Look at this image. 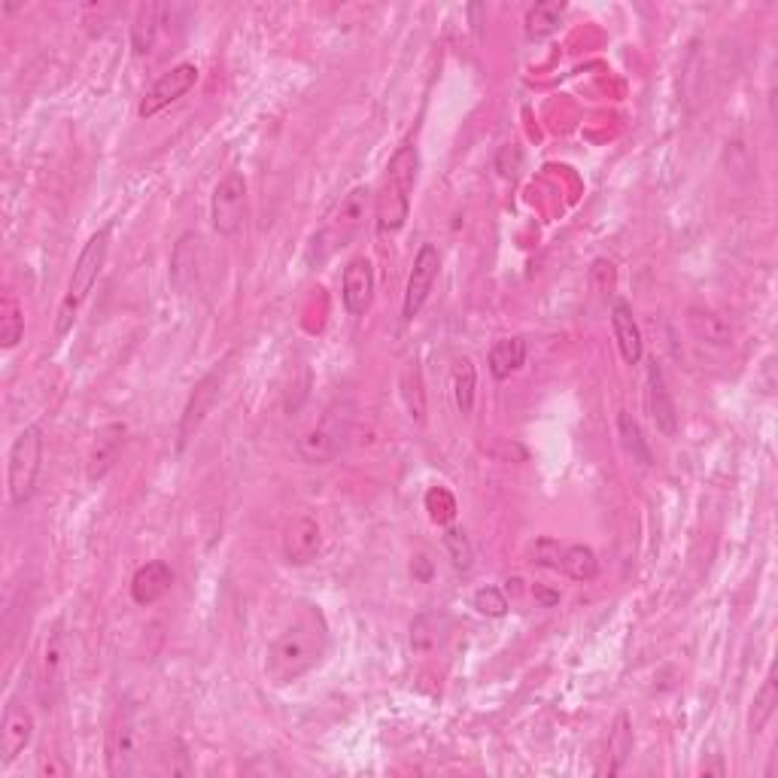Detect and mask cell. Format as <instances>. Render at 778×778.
<instances>
[{
	"instance_id": "603a6c76",
	"label": "cell",
	"mask_w": 778,
	"mask_h": 778,
	"mask_svg": "<svg viewBox=\"0 0 778 778\" xmlns=\"http://www.w3.org/2000/svg\"><path fill=\"white\" fill-rule=\"evenodd\" d=\"M563 15H566V3H563V0H542V3H535V7H529L527 19H523L529 40L551 37V34L559 28Z\"/></svg>"
},
{
	"instance_id": "44dd1931",
	"label": "cell",
	"mask_w": 778,
	"mask_h": 778,
	"mask_svg": "<svg viewBox=\"0 0 778 778\" xmlns=\"http://www.w3.org/2000/svg\"><path fill=\"white\" fill-rule=\"evenodd\" d=\"M523 359H527V341L523 338H502L486 353L490 375L496 380H508L523 365Z\"/></svg>"
},
{
	"instance_id": "e575fe53",
	"label": "cell",
	"mask_w": 778,
	"mask_h": 778,
	"mask_svg": "<svg viewBox=\"0 0 778 778\" xmlns=\"http://www.w3.org/2000/svg\"><path fill=\"white\" fill-rule=\"evenodd\" d=\"M563 547H566V544L556 542V539H539V542L529 547L532 566H542V569L559 571V563H563Z\"/></svg>"
},
{
	"instance_id": "5bb4252c",
	"label": "cell",
	"mask_w": 778,
	"mask_h": 778,
	"mask_svg": "<svg viewBox=\"0 0 778 778\" xmlns=\"http://www.w3.org/2000/svg\"><path fill=\"white\" fill-rule=\"evenodd\" d=\"M201 264H204V240L198 232H186L170 252V283H174V290L182 292V295L198 290Z\"/></svg>"
},
{
	"instance_id": "d590c367",
	"label": "cell",
	"mask_w": 778,
	"mask_h": 778,
	"mask_svg": "<svg viewBox=\"0 0 778 778\" xmlns=\"http://www.w3.org/2000/svg\"><path fill=\"white\" fill-rule=\"evenodd\" d=\"M426 508H429V517L435 520V523H450V520L457 517V502H453V496L447 493L445 486H435V490H429V496H426Z\"/></svg>"
},
{
	"instance_id": "484cf974",
	"label": "cell",
	"mask_w": 778,
	"mask_h": 778,
	"mask_svg": "<svg viewBox=\"0 0 778 778\" xmlns=\"http://www.w3.org/2000/svg\"><path fill=\"white\" fill-rule=\"evenodd\" d=\"M629 754H633V727H629V715H626V711H621V715L614 718L612 733H609V764H605V769H602V773L617 776V773L624 769L626 757H629Z\"/></svg>"
},
{
	"instance_id": "4dcf8cb0",
	"label": "cell",
	"mask_w": 778,
	"mask_h": 778,
	"mask_svg": "<svg viewBox=\"0 0 778 778\" xmlns=\"http://www.w3.org/2000/svg\"><path fill=\"white\" fill-rule=\"evenodd\" d=\"M25 334V314H22V305L15 298H3V307H0V347L13 350Z\"/></svg>"
},
{
	"instance_id": "1f68e13d",
	"label": "cell",
	"mask_w": 778,
	"mask_h": 778,
	"mask_svg": "<svg viewBox=\"0 0 778 778\" xmlns=\"http://www.w3.org/2000/svg\"><path fill=\"white\" fill-rule=\"evenodd\" d=\"M445 551H447V556H450V563H453V569H457L459 575H469V571L474 569L472 542H469V535H465L462 529H447Z\"/></svg>"
},
{
	"instance_id": "5b68a950",
	"label": "cell",
	"mask_w": 778,
	"mask_h": 778,
	"mask_svg": "<svg viewBox=\"0 0 778 778\" xmlns=\"http://www.w3.org/2000/svg\"><path fill=\"white\" fill-rule=\"evenodd\" d=\"M353 420H356V404L350 402V399H338V402L329 404L320 423L298 438V457L310 462V465L329 462L341 447L347 445Z\"/></svg>"
},
{
	"instance_id": "ba28073f",
	"label": "cell",
	"mask_w": 778,
	"mask_h": 778,
	"mask_svg": "<svg viewBox=\"0 0 778 778\" xmlns=\"http://www.w3.org/2000/svg\"><path fill=\"white\" fill-rule=\"evenodd\" d=\"M143 751V715L138 709L119 711L107 742V769L110 776H131Z\"/></svg>"
},
{
	"instance_id": "277c9868",
	"label": "cell",
	"mask_w": 778,
	"mask_h": 778,
	"mask_svg": "<svg viewBox=\"0 0 778 778\" xmlns=\"http://www.w3.org/2000/svg\"><path fill=\"white\" fill-rule=\"evenodd\" d=\"M368 186H356L350 189L334 210L326 216V223L320 225V232L314 235L310 244V262H326L329 256H334L338 250H344L353 237L359 235L362 223H365V213H368Z\"/></svg>"
},
{
	"instance_id": "9c48e42d",
	"label": "cell",
	"mask_w": 778,
	"mask_h": 778,
	"mask_svg": "<svg viewBox=\"0 0 778 778\" xmlns=\"http://www.w3.org/2000/svg\"><path fill=\"white\" fill-rule=\"evenodd\" d=\"M441 271V256L435 250V244H423L414 256L411 264V274H408V286H404V302H402V317L408 322H414L420 317V310L429 302V292L438 280Z\"/></svg>"
},
{
	"instance_id": "f1b7e54d",
	"label": "cell",
	"mask_w": 778,
	"mask_h": 778,
	"mask_svg": "<svg viewBox=\"0 0 778 778\" xmlns=\"http://www.w3.org/2000/svg\"><path fill=\"white\" fill-rule=\"evenodd\" d=\"M474 387H478V375H474V365L469 356L453 362V399L462 417H469L474 408Z\"/></svg>"
},
{
	"instance_id": "836d02e7",
	"label": "cell",
	"mask_w": 778,
	"mask_h": 778,
	"mask_svg": "<svg viewBox=\"0 0 778 778\" xmlns=\"http://www.w3.org/2000/svg\"><path fill=\"white\" fill-rule=\"evenodd\" d=\"M404 396H408L411 417L423 423V417H426V396H423V384H420L417 362H411V365L404 368Z\"/></svg>"
},
{
	"instance_id": "d4e9b609",
	"label": "cell",
	"mask_w": 778,
	"mask_h": 778,
	"mask_svg": "<svg viewBox=\"0 0 778 778\" xmlns=\"http://www.w3.org/2000/svg\"><path fill=\"white\" fill-rule=\"evenodd\" d=\"M559 571L571 578V581H593L599 571V559L593 554V547L587 544H566L563 547V563H559Z\"/></svg>"
},
{
	"instance_id": "9a60e30c",
	"label": "cell",
	"mask_w": 778,
	"mask_h": 778,
	"mask_svg": "<svg viewBox=\"0 0 778 778\" xmlns=\"http://www.w3.org/2000/svg\"><path fill=\"white\" fill-rule=\"evenodd\" d=\"M341 298H344V310L350 317H365L368 307L375 302V268L372 259L356 256L350 259L341 278Z\"/></svg>"
},
{
	"instance_id": "2e32d148",
	"label": "cell",
	"mask_w": 778,
	"mask_h": 778,
	"mask_svg": "<svg viewBox=\"0 0 778 778\" xmlns=\"http://www.w3.org/2000/svg\"><path fill=\"white\" fill-rule=\"evenodd\" d=\"M126 423H107L104 429H97L95 441L89 447V457H85V478H89L92 484L104 481V478L113 472L116 459H119L122 447H126Z\"/></svg>"
},
{
	"instance_id": "4316f807",
	"label": "cell",
	"mask_w": 778,
	"mask_h": 778,
	"mask_svg": "<svg viewBox=\"0 0 778 778\" xmlns=\"http://www.w3.org/2000/svg\"><path fill=\"white\" fill-rule=\"evenodd\" d=\"M778 706V691H776V672H769L766 681L761 684V691L754 694V706H751V718H748V730L751 736H761L766 730V723L773 721Z\"/></svg>"
},
{
	"instance_id": "30bf717a",
	"label": "cell",
	"mask_w": 778,
	"mask_h": 778,
	"mask_svg": "<svg viewBox=\"0 0 778 778\" xmlns=\"http://www.w3.org/2000/svg\"><path fill=\"white\" fill-rule=\"evenodd\" d=\"M194 83H198V68H194V64L182 61L177 68H170L146 89V95H143L138 107V116L140 119H153V116H158L165 107H170V104H177L180 97L189 95Z\"/></svg>"
},
{
	"instance_id": "d6a6232c",
	"label": "cell",
	"mask_w": 778,
	"mask_h": 778,
	"mask_svg": "<svg viewBox=\"0 0 778 778\" xmlns=\"http://www.w3.org/2000/svg\"><path fill=\"white\" fill-rule=\"evenodd\" d=\"M472 605L484 614V617H505V614H508V597H505V590L493 587V584L474 590Z\"/></svg>"
},
{
	"instance_id": "83f0119b",
	"label": "cell",
	"mask_w": 778,
	"mask_h": 778,
	"mask_svg": "<svg viewBox=\"0 0 778 778\" xmlns=\"http://www.w3.org/2000/svg\"><path fill=\"white\" fill-rule=\"evenodd\" d=\"M617 435H621V445H624L626 453L633 457V462L651 465V447L645 441V432H641L639 420L633 417V414H626V411H621V414H617Z\"/></svg>"
},
{
	"instance_id": "ac0fdd59",
	"label": "cell",
	"mask_w": 778,
	"mask_h": 778,
	"mask_svg": "<svg viewBox=\"0 0 778 778\" xmlns=\"http://www.w3.org/2000/svg\"><path fill=\"white\" fill-rule=\"evenodd\" d=\"M648 402H651L653 423H657L660 435L672 438L679 432V411H675V402H672V392L667 387V377H663L660 362L648 365Z\"/></svg>"
},
{
	"instance_id": "52a82bcc",
	"label": "cell",
	"mask_w": 778,
	"mask_h": 778,
	"mask_svg": "<svg viewBox=\"0 0 778 778\" xmlns=\"http://www.w3.org/2000/svg\"><path fill=\"white\" fill-rule=\"evenodd\" d=\"M210 223L220 237H237L247 223V180L240 170H228L210 198Z\"/></svg>"
},
{
	"instance_id": "e0dca14e",
	"label": "cell",
	"mask_w": 778,
	"mask_h": 778,
	"mask_svg": "<svg viewBox=\"0 0 778 778\" xmlns=\"http://www.w3.org/2000/svg\"><path fill=\"white\" fill-rule=\"evenodd\" d=\"M320 544L322 535L314 517H295V520H290L286 532H283V556H286L290 566H307L310 559H317Z\"/></svg>"
},
{
	"instance_id": "8fae6325",
	"label": "cell",
	"mask_w": 778,
	"mask_h": 778,
	"mask_svg": "<svg viewBox=\"0 0 778 778\" xmlns=\"http://www.w3.org/2000/svg\"><path fill=\"white\" fill-rule=\"evenodd\" d=\"M64 667H68V636H64V624L58 621L52 626V633L46 636L40 653V681H37V691H40L43 709H52L56 706L58 694H61V681H64Z\"/></svg>"
},
{
	"instance_id": "4fadbf2b",
	"label": "cell",
	"mask_w": 778,
	"mask_h": 778,
	"mask_svg": "<svg viewBox=\"0 0 778 778\" xmlns=\"http://www.w3.org/2000/svg\"><path fill=\"white\" fill-rule=\"evenodd\" d=\"M31 736H34V715L22 699H10L3 709V723H0V766H13L19 761V754L28 748Z\"/></svg>"
},
{
	"instance_id": "3957f363",
	"label": "cell",
	"mask_w": 778,
	"mask_h": 778,
	"mask_svg": "<svg viewBox=\"0 0 778 778\" xmlns=\"http://www.w3.org/2000/svg\"><path fill=\"white\" fill-rule=\"evenodd\" d=\"M110 232H113L110 223L101 225L95 235L89 237V244H85L83 252H80V259H76V264H73L68 290H64V295H61V302H58V310H56L58 341L73 329V322H76V317H80V310H83L89 292H92V286H95L97 278H101V271H104L107 252H110Z\"/></svg>"
},
{
	"instance_id": "6da1fadb",
	"label": "cell",
	"mask_w": 778,
	"mask_h": 778,
	"mask_svg": "<svg viewBox=\"0 0 778 778\" xmlns=\"http://www.w3.org/2000/svg\"><path fill=\"white\" fill-rule=\"evenodd\" d=\"M329 653V624L317 605H305L283 626L264 657V679L274 687H286L320 667Z\"/></svg>"
},
{
	"instance_id": "d6986e66",
	"label": "cell",
	"mask_w": 778,
	"mask_h": 778,
	"mask_svg": "<svg viewBox=\"0 0 778 778\" xmlns=\"http://www.w3.org/2000/svg\"><path fill=\"white\" fill-rule=\"evenodd\" d=\"M170 584H174L170 566H167L165 559H153V563H146V566H140L134 571V578H131V599L138 605H143V609H150L158 599L170 593Z\"/></svg>"
},
{
	"instance_id": "cb8c5ba5",
	"label": "cell",
	"mask_w": 778,
	"mask_h": 778,
	"mask_svg": "<svg viewBox=\"0 0 778 778\" xmlns=\"http://www.w3.org/2000/svg\"><path fill=\"white\" fill-rule=\"evenodd\" d=\"M687 326H691V332H694L699 341L718 344V347H727L730 338H733L730 322L718 317V314H711V310H703V307H691V310H687Z\"/></svg>"
},
{
	"instance_id": "7c38bea8",
	"label": "cell",
	"mask_w": 778,
	"mask_h": 778,
	"mask_svg": "<svg viewBox=\"0 0 778 778\" xmlns=\"http://www.w3.org/2000/svg\"><path fill=\"white\" fill-rule=\"evenodd\" d=\"M223 380H225V359L216 362L208 375L194 384L192 396H189V404H186V411H182V420H180V447H186V441L192 438L194 429H198V426L204 423V417L210 414V408L216 404Z\"/></svg>"
},
{
	"instance_id": "f546056e",
	"label": "cell",
	"mask_w": 778,
	"mask_h": 778,
	"mask_svg": "<svg viewBox=\"0 0 778 778\" xmlns=\"http://www.w3.org/2000/svg\"><path fill=\"white\" fill-rule=\"evenodd\" d=\"M158 15H162V7L158 3H150V7H140L138 19L131 25V46L138 56H146L153 49L155 43V31H158Z\"/></svg>"
},
{
	"instance_id": "7a4b0ae2",
	"label": "cell",
	"mask_w": 778,
	"mask_h": 778,
	"mask_svg": "<svg viewBox=\"0 0 778 778\" xmlns=\"http://www.w3.org/2000/svg\"><path fill=\"white\" fill-rule=\"evenodd\" d=\"M420 153L417 146L404 143L389 158L387 174L380 182V192L375 201V225L380 235H396L402 232L408 216H411V194L417 186Z\"/></svg>"
},
{
	"instance_id": "ffe728a7",
	"label": "cell",
	"mask_w": 778,
	"mask_h": 778,
	"mask_svg": "<svg viewBox=\"0 0 778 778\" xmlns=\"http://www.w3.org/2000/svg\"><path fill=\"white\" fill-rule=\"evenodd\" d=\"M612 332H614V341H617V350H621V356H624L626 365H639L645 347H641L639 322H636V317H633V307L626 305V302H614Z\"/></svg>"
},
{
	"instance_id": "8992f818",
	"label": "cell",
	"mask_w": 778,
	"mask_h": 778,
	"mask_svg": "<svg viewBox=\"0 0 778 778\" xmlns=\"http://www.w3.org/2000/svg\"><path fill=\"white\" fill-rule=\"evenodd\" d=\"M43 462V429L40 426H25L15 435L10 447V462H7V484H10V502L13 505H28L37 478H40Z\"/></svg>"
},
{
	"instance_id": "7402d4cb",
	"label": "cell",
	"mask_w": 778,
	"mask_h": 778,
	"mask_svg": "<svg viewBox=\"0 0 778 778\" xmlns=\"http://www.w3.org/2000/svg\"><path fill=\"white\" fill-rule=\"evenodd\" d=\"M447 639V614L423 612L411 624V648L417 653L438 651Z\"/></svg>"
}]
</instances>
